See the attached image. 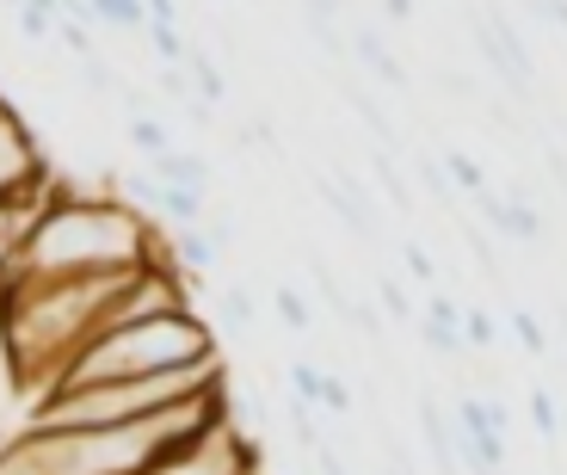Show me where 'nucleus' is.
Instances as JSON below:
<instances>
[{"mask_svg":"<svg viewBox=\"0 0 567 475\" xmlns=\"http://www.w3.org/2000/svg\"><path fill=\"white\" fill-rule=\"evenodd\" d=\"M130 143H136V148H142V155H148V161L173 155L167 130H161V124H155V117H148V112H142V117H130Z\"/></svg>","mask_w":567,"mask_h":475,"instance_id":"obj_11","label":"nucleus"},{"mask_svg":"<svg viewBox=\"0 0 567 475\" xmlns=\"http://www.w3.org/2000/svg\"><path fill=\"white\" fill-rule=\"evenodd\" d=\"M38 179H50V173H43L38 136L25 130V117H19L13 100H0V204L13 198V192L38 186Z\"/></svg>","mask_w":567,"mask_h":475,"instance_id":"obj_5","label":"nucleus"},{"mask_svg":"<svg viewBox=\"0 0 567 475\" xmlns=\"http://www.w3.org/2000/svg\"><path fill=\"white\" fill-rule=\"evenodd\" d=\"M321 407H327V414H340V407H352V389H346L340 376H321Z\"/></svg>","mask_w":567,"mask_h":475,"instance_id":"obj_21","label":"nucleus"},{"mask_svg":"<svg viewBox=\"0 0 567 475\" xmlns=\"http://www.w3.org/2000/svg\"><path fill=\"white\" fill-rule=\"evenodd\" d=\"M537 13H549V19H555V25H561V31H567V0H537Z\"/></svg>","mask_w":567,"mask_h":475,"instance_id":"obj_24","label":"nucleus"},{"mask_svg":"<svg viewBox=\"0 0 567 475\" xmlns=\"http://www.w3.org/2000/svg\"><path fill=\"white\" fill-rule=\"evenodd\" d=\"M210 359H223L210 321H198V309H173V316H155V321L93 333L81 345V359L56 376V389L117 383V376H148V371H185V364H210Z\"/></svg>","mask_w":567,"mask_h":475,"instance_id":"obj_4","label":"nucleus"},{"mask_svg":"<svg viewBox=\"0 0 567 475\" xmlns=\"http://www.w3.org/2000/svg\"><path fill=\"white\" fill-rule=\"evenodd\" d=\"M19 31H25L31 43H43V38H56V19L38 13V7H25V13H19Z\"/></svg>","mask_w":567,"mask_h":475,"instance_id":"obj_20","label":"nucleus"},{"mask_svg":"<svg viewBox=\"0 0 567 475\" xmlns=\"http://www.w3.org/2000/svg\"><path fill=\"white\" fill-rule=\"evenodd\" d=\"M185 69H192V86L204 93V105L223 100V74H216V62L204 56V50H192V56H185Z\"/></svg>","mask_w":567,"mask_h":475,"instance_id":"obj_13","label":"nucleus"},{"mask_svg":"<svg viewBox=\"0 0 567 475\" xmlns=\"http://www.w3.org/2000/svg\"><path fill=\"white\" fill-rule=\"evenodd\" d=\"M482 216L494 223V235H506V241H543V216L530 210V204H512V198H499L494 186L482 192Z\"/></svg>","mask_w":567,"mask_h":475,"instance_id":"obj_6","label":"nucleus"},{"mask_svg":"<svg viewBox=\"0 0 567 475\" xmlns=\"http://www.w3.org/2000/svg\"><path fill=\"white\" fill-rule=\"evenodd\" d=\"M254 316H259V309H254V297H247V290H223V321H228V328H254Z\"/></svg>","mask_w":567,"mask_h":475,"instance_id":"obj_16","label":"nucleus"},{"mask_svg":"<svg viewBox=\"0 0 567 475\" xmlns=\"http://www.w3.org/2000/svg\"><path fill=\"white\" fill-rule=\"evenodd\" d=\"M420 333H425V345H439V352H456V345H463V309H456L451 297H432V309H425Z\"/></svg>","mask_w":567,"mask_h":475,"instance_id":"obj_8","label":"nucleus"},{"mask_svg":"<svg viewBox=\"0 0 567 475\" xmlns=\"http://www.w3.org/2000/svg\"><path fill=\"white\" fill-rule=\"evenodd\" d=\"M216 426H228V383L179 402L167 414L130 420V426H93V432H50L19 426L0 438V475H148L161 463L204 445Z\"/></svg>","mask_w":567,"mask_h":475,"instance_id":"obj_2","label":"nucleus"},{"mask_svg":"<svg viewBox=\"0 0 567 475\" xmlns=\"http://www.w3.org/2000/svg\"><path fill=\"white\" fill-rule=\"evenodd\" d=\"M358 56L383 74V81H395V86L408 81V74H401V62H389V50H383V38H377V31H358Z\"/></svg>","mask_w":567,"mask_h":475,"instance_id":"obj_12","label":"nucleus"},{"mask_svg":"<svg viewBox=\"0 0 567 475\" xmlns=\"http://www.w3.org/2000/svg\"><path fill=\"white\" fill-rule=\"evenodd\" d=\"M315 457H321V475H352V469H346V463H340V457H333V451H327V445H321V451H315Z\"/></svg>","mask_w":567,"mask_h":475,"instance_id":"obj_25","label":"nucleus"},{"mask_svg":"<svg viewBox=\"0 0 567 475\" xmlns=\"http://www.w3.org/2000/svg\"><path fill=\"white\" fill-rule=\"evenodd\" d=\"M290 389H297V402L321 407V371L315 364H290Z\"/></svg>","mask_w":567,"mask_h":475,"instance_id":"obj_17","label":"nucleus"},{"mask_svg":"<svg viewBox=\"0 0 567 475\" xmlns=\"http://www.w3.org/2000/svg\"><path fill=\"white\" fill-rule=\"evenodd\" d=\"M512 333L525 340V352H543V328H537V316H512Z\"/></svg>","mask_w":567,"mask_h":475,"instance_id":"obj_22","label":"nucleus"},{"mask_svg":"<svg viewBox=\"0 0 567 475\" xmlns=\"http://www.w3.org/2000/svg\"><path fill=\"white\" fill-rule=\"evenodd\" d=\"M148 173H155V186H167V192H192V198H204L210 192V167H204L198 155H161V161H148Z\"/></svg>","mask_w":567,"mask_h":475,"instance_id":"obj_7","label":"nucleus"},{"mask_svg":"<svg viewBox=\"0 0 567 475\" xmlns=\"http://www.w3.org/2000/svg\"><path fill=\"white\" fill-rule=\"evenodd\" d=\"M155 254H161V223H148L117 186L93 192L74 186V179H50V198L31 216L7 278L13 285H69V278L130 272Z\"/></svg>","mask_w":567,"mask_h":475,"instance_id":"obj_1","label":"nucleus"},{"mask_svg":"<svg viewBox=\"0 0 567 475\" xmlns=\"http://www.w3.org/2000/svg\"><path fill=\"white\" fill-rule=\"evenodd\" d=\"M401 254H408V266H413V278H420V285H432V278H439V272H432V259H425V254H420V247H413V241L401 247Z\"/></svg>","mask_w":567,"mask_h":475,"instance_id":"obj_23","label":"nucleus"},{"mask_svg":"<svg viewBox=\"0 0 567 475\" xmlns=\"http://www.w3.org/2000/svg\"><path fill=\"white\" fill-rule=\"evenodd\" d=\"M383 13L389 19H413V0H383Z\"/></svg>","mask_w":567,"mask_h":475,"instance_id":"obj_26","label":"nucleus"},{"mask_svg":"<svg viewBox=\"0 0 567 475\" xmlns=\"http://www.w3.org/2000/svg\"><path fill=\"white\" fill-rule=\"evenodd\" d=\"M499 340V321L487 316V309H468L463 316V345H494Z\"/></svg>","mask_w":567,"mask_h":475,"instance_id":"obj_15","label":"nucleus"},{"mask_svg":"<svg viewBox=\"0 0 567 475\" xmlns=\"http://www.w3.org/2000/svg\"><path fill=\"white\" fill-rule=\"evenodd\" d=\"M228 383V364H185V371H148V376H117V383H86V389H56L31 407L25 426L50 432H93V426H130V420L167 414L179 402H198L210 389Z\"/></svg>","mask_w":567,"mask_h":475,"instance_id":"obj_3","label":"nucleus"},{"mask_svg":"<svg viewBox=\"0 0 567 475\" xmlns=\"http://www.w3.org/2000/svg\"><path fill=\"white\" fill-rule=\"evenodd\" d=\"M444 167H451V179H456V186H463V192H475V198H482V192H487V173L475 167V161H468V155H456V148H451V155H444Z\"/></svg>","mask_w":567,"mask_h":475,"instance_id":"obj_14","label":"nucleus"},{"mask_svg":"<svg viewBox=\"0 0 567 475\" xmlns=\"http://www.w3.org/2000/svg\"><path fill=\"white\" fill-rule=\"evenodd\" d=\"M86 19H100V25H112V31H136V25H148L142 0H86Z\"/></svg>","mask_w":567,"mask_h":475,"instance_id":"obj_9","label":"nucleus"},{"mask_svg":"<svg viewBox=\"0 0 567 475\" xmlns=\"http://www.w3.org/2000/svg\"><path fill=\"white\" fill-rule=\"evenodd\" d=\"M271 309H278V321H284V328H297V333H309V328H315L309 297H302L297 285H278V290H271Z\"/></svg>","mask_w":567,"mask_h":475,"instance_id":"obj_10","label":"nucleus"},{"mask_svg":"<svg viewBox=\"0 0 567 475\" xmlns=\"http://www.w3.org/2000/svg\"><path fill=\"white\" fill-rule=\"evenodd\" d=\"M377 290H383V309H389V316H395V321H420V316H413V297H408V290L395 285V278H383V285H377Z\"/></svg>","mask_w":567,"mask_h":475,"instance_id":"obj_19","label":"nucleus"},{"mask_svg":"<svg viewBox=\"0 0 567 475\" xmlns=\"http://www.w3.org/2000/svg\"><path fill=\"white\" fill-rule=\"evenodd\" d=\"M530 426H537L543 438H555V432H561V420H555V395H549V389H537V395H530Z\"/></svg>","mask_w":567,"mask_h":475,"instance_id":"obj_18","label":"nucleus"}]
</instances>
